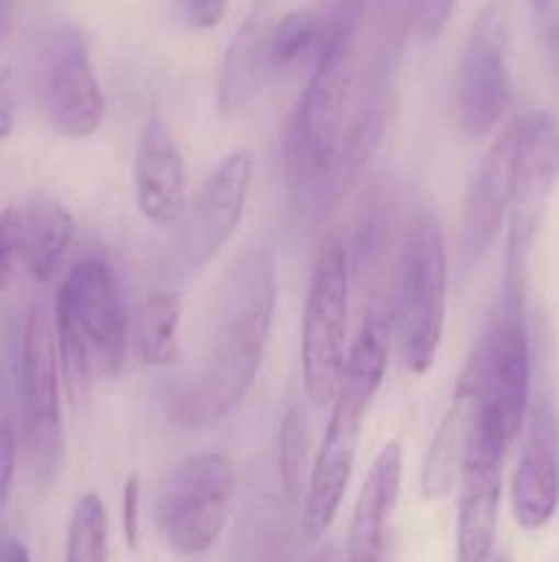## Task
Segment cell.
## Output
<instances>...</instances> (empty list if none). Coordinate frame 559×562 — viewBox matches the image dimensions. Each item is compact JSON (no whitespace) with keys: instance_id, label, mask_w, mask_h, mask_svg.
Masks as SVG:
<instances>
[{"instance_id":"cell-22","label":"cell","mask_w":559,"mask_h":562,"mask_svg":"<svg viewBox=\"0 0 559 562\" xmlns=\"http://www.w3.org/2000/svg\"><path fill=\"white\" fill-rule=\"evenodd\" d=\"M181 291L153 289L137 307L135 355L148 368H170L181 360Z\"/></svg>"},{"instance_id":"cell-8","label":"cell","mask_w":559,"mask_h":562,"mask_svg":"<svg viewBox=\"0 0 559 562\" xmlns=\"http://www.w3.org/2000/svg\"><path fill=\"white\" fill-rule=\"evenodd\" d=\"M36 97L58 135L82 140L104 121V93L82 31L71 25L44 33L36 47Z\"/></svg>"},{"instance_id":"cell-35","label":"cell","mask_w":559,"mask_h":562,"mask_svg":"<svg viewBox=\"0 0 559 562\" xmlns=\"http://www.w3.org/2000/svg\"><path fill=\"white\" fill-rule=\"evenodd\" d=\"M5 22H9V3H5V0H0V36H3V31H5Z\"/></svg>"},{"instance_id":"cell-34","label":"cell","mask_w":559,"mask_h":562,"mask_svg":"<svg viewBox=\"0 0 559 562\" xmlns=\"http://www.w3.org/2000/svg\"><path fill=\"white\" fill-rule=\"evenodd\" d=\"M546 47L559 75V16L551 14V11H546Z\"/></svg>"},{"instance_id":"cell-33","label":"cell","mask_w":559,"mask_h":562,"mask_svg":"<svg viewBox=\"0 0 559 562\" xmlns=\"http://www.w3.org/2000/svg\"><path fill=\"white\" fill-rule=\"evenodd\" d=\"M0 562H31V552L16 538H0Z\"/></svg>"},{"instance_id":"cell-29","label":"cell","mask_w":559,"mask_h":562,"mask_svg":"<svg viewBox=\"0 0 559 562\" xmlns=\"http://www.w3.org/2000/svg\"><path fill=\"white\" fill-rule=\"evenodd\" d=\"M140 475H137V472H129L124 483V492H121V527H124L126 547H129L132 552L140 549Z\"/></svg>"},{"instance_id":"cell-11","label":"cell","mask_w":559,"mask_h":562,"mask_svg":"<svg viewBox=\"0 0 559 562\" xmlns=\"http://www.w3.org/2000/svg\"><path fill=\"white\" fill-rule=\"evenodd\" d=\"M526 296L499 294L480 344L469 355L480 384V401L502 420L510 439L518 437L529 415V333L524 316Z\"/></svg>"},{"instance_id":"cell-24","label":"cell","mask_w":559,"mask_h":562,"mask_svg":"<svg viewBox=\"0 0 559 562\" xmlns=\"http://www.w3.org/2000/svg\"><path fill=\"white\" fill-rule=\"evenodd\" d=\"M55 346H58V362H60V376H64L66 387L75 395L77 401L85 398L88 390H91L93 382V368H96V360H93V351L88 346L85 335L77 327L75 318L69 316L64 305L55 302Z\"/></svg>"},{"instance_id":"cell-7","label":"cell","mask_w":559,"mask_h":562,"mask_svg":"<svg viewBox=\"0 0 559 562\" xmlns=\"http://www.w3.org/2000/svg\"><path fill=\"white\" fill-rule=\"evenodd\" d=\"M236 497V467L223 453H197L181 461L164 486L159 525L181 558L208 552L228 525Z\"/></svg>"},{"instance_id":"cell-3","label":"cell","mask_w":559,"mask_h":562,"mask_svg":"<svg viewBox=\"0 0 559 562\" xmlns=\"http://www.w3.org/2000/svg\"><path fill=\"white\" fill-rule=\"evenodd\" d=\"M389 327H392V316H389L387 300L373 296L360 333L345 355L327 434H323V442L312 461L310 481H307L305 519H301L307 541H321L340 514L351 472H354L356 450H360L362 423L387 373Z\"/></svg>"},{"instance_id":"cell-2","label":"cell","mask_w":559,"mask_h":562,"mask_svg":"<svg viewBox=\"0 0 559 562\" xmlns=\"http://www.w3.org/2000/svg\"><path fill=\"white\" fill-rule=\"evenodd\" d=\"M367 0H329L310 77L283 132L285 173L296 187L327 184L349 132L354 47Z\"/></svg>"},{"instance_id":"cell-28","label":"cell","mask_w":559,"mask_h":562,"mask_svg":"<svg viewBox=\"0 0 559 562\" xmlns=\"http://www.w3.org/2000/svg\"><path fill=\"white\" fill-rule=\"evenodd\" d=\"M460 0H414V25L422 42H436L453 20Z\"/></svg>"},{"instance_id":"cell-16","label":"cell","mask_w":559,"mask_h":562,"mask_svg":"<svg viewBox=\"0 0 559 562\" xmlns=\"http://www.w3.org/2000/svg\"><path fill=\"white\" fill-rule=\"evenodd\" d=\"M515 143H518V119L510 121L482 157L469 195L464 203V223H460V263L466 269L477 267L497 245L502 225L510 214L513 201V170Z\"/></svg>"},{"instance_id":"cell-21","label":"cell","mask_w":559,"mask_h":562,"mask_svg":"<svg viewBox=\"0 0 559 562\" xmlns=\"http://www.w3.org/2000/svg\"><path fill=\"white\" fill-rule=\"evenodd\" d=\"M25 228V269L36 283H49L75 239V217L60 201L36 195L22 206Z\"/></svg>"},{"instance_id":"cell-31","label":"cell","mask_w":559,"mask_h":562,"mask_svg":"<svg viewBox=\"0 0 559 562\" xmlns=\"http://www.w3.org/2000/svg\"><path fill=\"white\" fill-rule=\"evenodd\" d=\"M16 470V434L9 420H0V510L9 505Z\"/></svg>"},{"instance_id":"cell-6","label":"cell","mask_w":559,"mask_h":562,"mask_svg":"<svg viewBox=\"0 0 559 562\" xmlns=\"http://www.w3.org/2000/svg\"><path fill=\"white\" fill-rule=\"evenodd\" d=\"M559 179V124L554 115L535 110L518 115L515 143L513 201L507 214V245H504L502 291L526 296L529 258L540 228L543 209Z\"/></svg>"},{"instance_id":"cell-18","label":"cell","mask_w":559,"mask_h":562,"mask_svg":"<svg viewBox=\"0 0 559 562\" xmlns=\"http://www.w3.org/2000/svg\"><path fill=\"white\" fill-rule=\"evenodd\" d=\"M403 477V448L398 439L384 445L373 459L351 516L345 562H389V530Z\"/></svg>"},{"instance_id":"cell-13","label":"cell","mask_w":559,"mask_h":562,"mask_svg":"<svg viewBox=\"0 0 559 562\" xmlns=\"http://www.w3.org/2000/svg\"><path fill=\"white\" fill-rule=\"evenodd\" d=\"M513 439L480 401L475 431L458 475V562H488L497 547L504 450Z\"/></svg>"},{"instance_id":"cell-19","label":"cell","mask_w":559,"mask_h":562,"mask_svg":"<svg viewBox=\"0 0 559 562\" xmlns=\"http://www.w3.org/2000/svg\"><path fill=\"white\" fill-rule=\"evenodd\" d=\"M272 0H252L250 11L225 47L223 69L217 80V108L225 119L239 115L261 91L272 71L269 42H272Z\"/></svg>"},{"instance_id":"cell-37","label":"cell","mask_w":559,"mask_h":562,"mask_svg":"<svg viewBox=\"0 0 559 562\" xmlns=\"http://www.w3.org/2000/svg\"><path fill=\"white\" fill-rule=\"evenodd\" d=\"M316 562H340V558H338V552H334V549H327V552H323Z\"/></svg>"},{"instance_id":"cell-4","label":"cell","mask_w":559,"mask_h":562,"mask_svg":"<svg viewBox=\"0 0 559 562\" xmlns=\"http://www.w3.org/2000/svg\"><path fill=\"white\" fill-rule=\"evenodd\" d=\"M351 261L345 241L329 234L318 241L301 316V384L316 409L332 406L345 366Z\"/></svg>"},{"instance_id":"cell-32","label":"cell","mask_w":559,"mask_h":562,"mask_svg":"<svg viewBox=\"0 0 559 562\" xmlns=\"http://www.w3.org/2000/svg\"><path fill=\"white\" fill-rule=\"evenodd\" d=\"M16 119V91L11 71H0V140L11 135Z\"/></svg>"},{"instance_id":"cell-38","label":"cell","mask_w":559,"mask_h":562,"mask_svg":"<svg viewBox=\"0 0 559 562\" xmlns=\"http://www.w3.org/2000/svg\"><path fill=\"white\" fill-rule=\"evenodd\" d=\"M0 398H3V376H0Z\"/></svg>"},{"instance_id":"cell-39","label":"cell","mask_w":559,"mask_h":562,"mask_svg":"<svg viewBox=\"0 0 559 562\" xmlns=\"http://www.w3.org/2000/svg\"><path fill=\"white\" fill-rule=\"evenodd\" d=\"M493 562H510L507 558H499V560H493Z\"/></svg>"},{"instance_id":"cell-9","label":"cell","mask_w":559,"mask_h":562,"mask_svg":"<svg viewBox=\"0 0 559 562\" xmlns=\"http://www.w3.org/2000/svg\"><path fill=\"white\" fill-rule=\"evenodd\" d=\"M252 176H255L252 148H233L208 173L195 201L186 203V212L175 225L173 245H170V263L181 274L206 269L233 239L244 217Z\"/></svg>"},{"instance_id":"cell-17","label":"cell","mask_w":559,"mask_h":562,"mask_svg":"<svg viewBox=\"0 0 559 562\" xmlns=\"http://www.w3.org/2000/svg\"><path fill=\"white\" fill-rule=\"evenodd\" d=\"M135 201L153 228H175L186 212V168L168 121L151 115L135 148Z\"/></svg>"},{"instance_id":"cell-36","label":"cell","mask_w":559,"mask_h":562,"mask_svg":"<svg viewBox=\"0 0 559 562\" xmlns=\"http://www.w3.org/2000/svg\"><path fill=\"white\" fill-rule=\"evenodd\" d=\"M532 5H535L537 11H540V14H546V11H551V5H554V0H529Z\"/></svg>"},{"instance_id":"cell-20","label":"cell","mask_w":559,"mask_h":562,"mask_svg":"<svg viewBox=\"0 0 559 562\" xmlns=\"http://www.w3.org/2000/svg\"><path fill=\"white\" fill-rule=\"evenodd\" d=\"M477 412H480V384H477L475 368L466 360L464 373L453 390V401H449L447 412L433 434L425 461H422L420 492L425 499L444 497L458 483Z\"/></svg>"},{"instance_id":"cell-10","label":"cell","mask_w":559,"mask_h":562,"mask_svg":"<svg viewBox=\"0 0 559 562\" xmlns=\"http://www.w3.org/2000/svg\"><path fill=\"white\" fill-rule=\"evenodd\" d=\"M20 395L27 456L42 481H53L64 461V417H60V362L53 318L44 307H31L22 327Z\"/></svg>"},{"instance_id":"cell-30","label":"cell","mask_w":559,"mask_h":562,"mask_svg":"<svg viewBox=\"0 0 559 562\" xmlns=\"http://www.w3.org/2000/svg\"><path fill=\"white\" fill-rule=\"evenodd\" d=\"M228 0H179V14L192 31H212L223 22Z\"/></svg>"},{"instance_id":"cell-5","label":"cell","mask_w":559,"mask_h":562,"mask_svg":"<svg viewBox=\"0 0 559 562\" xmlns=\"http://www.w3.org/2000/svg\"><path fill=\"white\" fill-rule=\"evenodd\" d=\"M395 305L403 366L422 376L436 362L447 318V245L431 214H420L403 241Z\"/></svg>"},{"instance_id":"cell-23","label":"cell","mask_w":559,"mask_h":562,"mask_svg":"<svg viewBox=\"0 0 559 562\" xmlns=\"http://www.w3.org/2000/svg\"><path fill=\"white\" fill-rule=\"evenodd\" d=\"M323 38V20L312 9H294L274 20L269 42V66L272 71H294L316 60Z\"/></svg>"},{"instance_id":"cell-12","label":"cell","mask_w":559,"mask_h":562,"mask_svg":"<svg viewBox=\"0 0 559 562\" xmlns=\"http://www.w3.org/2000/svg\"><path fill=\"white\" fill-rule=\"evenodd\" d=\"M507 14L502 3L493 0L471 22L455 80V121L471 140L491 135L507 113Z\"/></svg>"},{"instance_id":"cell-25","label":"cell","mask_w":559,"mask_h":562,"mask_svg":"<svg viewBox=\"0 0 559 562\" xmlns=\"http://www.w3.org/2000/svg\"><path fill=\"white\" fill-rule=\"evenodd\" d=\"M66 562H107V510L93 492L82 494L71 510Z\"/></svg>"},{"instance_id":"cell-14","label":"cell","mask_w":559,"mask_h":562,"mask_svg":"<svg viewBox=\"0 0 559 562\" xmlns=\"http://www.w3.org/2000/svg\"><path fill=\"white\" fill-rule=\"evenodd\" d=\"M55 302L69 311L85 335L96 368L107 376L124 371L129 351V316L118 280L102 256H88L71 267Z\"/></svg>"},{"instance_id":"cell-1","label":"cell","mask_w":559,"mask_h":562,"mask_svg":"<svg viewBox=\"0 0 559 562\" xmlns=\"http://www.w3.org/2000/svg\"><path fill=\"white\" fill-rule=\"evenodd\" d=\"M274 300L277 267L272 252L247 247L225 269L214 294L206 357L184 401L190 426H217L244 404L266 355Z\"/></svg>"},{"instance_id":"cell-15","label":"cell","mask_w":559,"mask_h":562,"mask_svg":"<svg viewBox=\"0 0 559 562\" xmlns=\"http://www.w3.org/2000/svg\"><path fill=\"white\" fill-rule=\"evenodd\" d=\"M510 505L521 530H543L559 508V415L540 398L526 415V437L510 481Z\"/></svg>"},{"instance_id":"cell-26","label":"cell","mask_w":559,"mask_h":562,"mask_svg":"<svg viewBox=\"0 0 559 562\" xmlns=\"http://www.w3.org/2000/svg\"><path fill=\"white\" fill-rule=\"evenodd\" d=\"M307 464V423L305 415L296 404L285 409L283 420H280L277 431V470L280 481L288 497H296L301 488V477H305Z\"/></svg>"},{"instance_id":"cell-27","label":"cell","mask_w":559,"mask_h":562,"mask_svg":"<svg viewBox=\"0 0 559 562\" xmlns=\"http://www.w3.org/2000/svg\"><path fill=\"white\" fill-rule=\"evenodd\" d=\"M25 269V228L22 209H0V291H9Z\"/></svg>"}]
</instances>
